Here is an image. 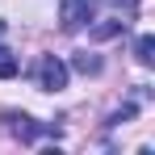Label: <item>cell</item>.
Returning a JSON list of instances; mask_svg holds the SVG:
<instances>
[{"label":"cell","mask_w":155,"mask_h":155,"mask_svg":"<svg viewBox=\"0 0 155 155\" xmlns=\"http://www.w3.org/2000/svg\"><path fill=\"white\" fill-rule=\"evenodd\" d=\"M92 13H97V0H59V21L67 34H76L92 21Z\"/></svg>","instance_id":"obj_1"},{"label":"cell","mask_w":155,"mask_h":155,"mask_svg":"<svg viewBox=\"0 0 155 155\" xmlns=\"http://www.w3.org/2000/svg\"><path fill=\"white\" fill-rule=\"evenodd\" d=\"M38 88H46V92L67 88V63H63V59H54V54H46V59L38 63Z\"/></svg>","instance_id":"obj_2"},{"label":"cell","mask_w":155,"mask_h":155,"mask_svg":"<svg viewBox=\"0 0 155 155\" xmlns=\"http://www.w3.org/2000/svg\"><path fill=\"white\" fill-rule=\"evenodd\" d=\"M4 122H8V134H13V138H21V143H34V138L42 134V126H38L34 117H25V113H17V109H8V113H4Z\"/></svg>","instance_id":"obj_3"},{"label":"cell","mask_w":155,"mask_h":155,"mask_svg":"<svg viewBox=\"0 0 155 155\" xmlns=\"http://www.w3.org/2000/svg\"><path fill=\"white\" fill-rule=\"evenodd\" d=\"M134 59H138L143 67H151V63H155V38H151V34H143V38L134 42Z\"/></svg>","instance_id":"obj_4"},{"label":"cell","mask_w":155,"mask_h":155,"mask_svg":"<svg viewBox=\"0 0 155 155\" xmlns=\"http://www.w3.org/2000/svg\"><path fill=\"white\" fill-rule=\"evenodd\" d=\"M71 67L84 71V76H97V71H101V59H97V54H88V51H80L76 59H71Z\"/></svg>","instance_id":"obj_5"},{"label":"cell","mask_w":155,"mask_h":155,"mask_svg":"<svg viewBox=\"0 0 155 155\" xmlns=\"http://www.w3.org/2000/svg\"><path fill=\"white\" fill-rule=\"evenodd\" d=\"M17 71H21V63L13 59V51H4V46H0V80H13Z\"/></svg>","instance_id":"obj_6"},{"label":"cell","mask_w":155,"mask_h":155,"mask_svg":"<svg viewBox=\"0 0 155 155\" xmlns=\"http://www.w3.org/2000/svg\"><path fill=\"white\" fill-rule=\"evenodd\" d=\"M122 25H126V21H109V25H97L92 34H97V38H109V34H117Z\"/></svg>","instance_id":"obj_7"}]
</instances>
